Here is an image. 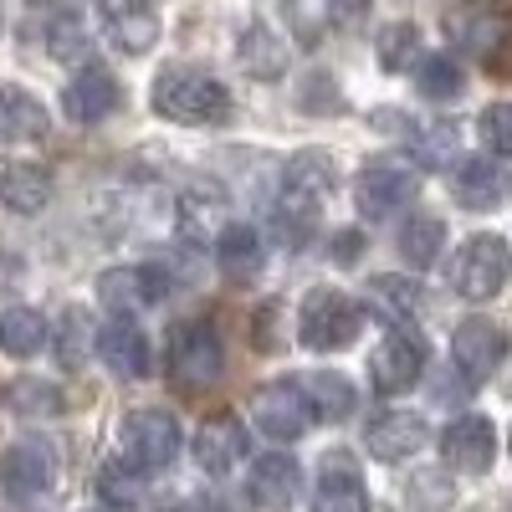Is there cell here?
<instances>
[{"instance_id": "1", "label": "cell", "mask_w": 512, "mask_h": 512, "mask_svg": "<svg viewBox=\"0 0 512 512\" xmlns=\"http://www.w3.org/2000/svg\"><path fill=\"white\" fill-rule=\"evenodd\" d=\"M333 195V159L308 149L297 154L287 169H282V190H277V210H272V226L287 246H308L313 231H318V216Z\"/></svg>"}, {"instance_id": "2", "label": "cell", "mask_w": 512, "mask_h": 512, "mask_svg": "<svg viewBox=\"0 0 512 512\" xmlns=\"http://www.w3.org/2000/svg\"><path fill=\"white\" fill-rule=\"evenodd\" d=\"M154 113L185 128H216L231 118V93L226 82L205 77L195 67H164L154 77Z\"/></svg>"}, {"instance_id": "3", "label": "cell", "mask_w": 512, "mask_h": 512, "mask_svg": "<svg viewBox=\"0 0 512 512\" xmlns=\"http://www.w3.org/2000/svg\"><path fill=\"white\" fill-rule=\"evenodd\" d=\"M446 36L487 72H512V0H461L446 16Z\"/></svg>"}, {"instance_id": "4", "label": "cell", "mask_w": 512, "mask_h": 512, "mask_svg": "<svg viewBox=\"0 0 512 512\" xmlns=\"http://www.w3.org/2000/svg\"><path fill=\"white\" fill-rule=\"evenodd\" d=\"M364 328V308L354 303L349 292L338 287H313L303 297V313H297V333H303V344L313 354H338L349 349Z\"/></svg>"}, {"instance_id": "5", "label": "cell", "mask_w": 512, "mask_h": 512, "mask_svg": "<svg viewBox=\"0 0 512 512\" xmlns=\"http://www.w3.org/2000/svg\"><path fill=\"white\" fill-rule=\"evenodd\" d=\"M512 282V246L502 236H472L456 251L451 267V287L466 297V303H487Z\"/></svg>"}, {"instance_id": "6", "label": "cell", "mask_w": 512, "mask_h": 512, "mask_svg": "<svg viewBox=\"0 0 512 512\" xmlns=\"http://www.w3.org/2000/svg\"><path fill=\"white\" fill-rule=\"evenodd\" d=\"M169 374L185 390H210L226 374V344L210 323H180L169 333Z\"/></svg>"}, {"instance_id": "7", "label": "cell", "mask_w": 512, "mask_h": 512, "mask_svg": "<svg viewBox=\"0 0 512 512\" xmlns=\"http://www.w3.org/2000/svg\"><path fill=\"white\" fill-rule=\"evenodd\" d=\"M118 456L139 472H164L180 456V420L169 410H134L118 431Z\"/></svg>"}, {"instance_id": "8", "label": "cell", "mask_w": 512, "mask_h": 512, "mask_svg": "<svg viewBox=\"0 0 512 512\" xmlns=\"http://www.w3.org/2000/svg\"><path fill=\"white\" fill-rule=\"evenodd\" d=\"M425 359H431V349H425V338L415 333V328H395L384 344L374 349V359H369V384L379 395H405L410 384H420V374H425Z\"/></svg>"}, {"instance_id": "9", "label": "cell", "mask_w": 512, "mask_h": 512, "mask_svg": "<svg viewBox=\"0 0 512 512\" xmlns=\"http://www.w3.org/2000/svg\"><path fill=\"white\" fill-rule=\"evenodd\" d=\"M251 420L262 425L272 441H297L313 425V405H308L297 379H277V384H262V390L251 395Z\"/></svg>"}, {"instance_id": "10", "label": "cell", "mask_w": 512, "mask_h": 512, "mask_svg": "<svg viewBox=\"0 0 512 512\" xmlns=\"http://www.w3.org/2000/svg\"><path fill=\"white\" fill-rule=\"evenodd\" d=\"M410 195H415V169L400 164V159H369L359 169V180H354V205H359V216H369V221H384Z\"/></svg>"}, {"instance_id": "11", "label": "cell", "mask_w": 512, "mask_h": 512, "mask_svg": "<svg viewBox=\"0 0 512 512\" xmlns=\"http://www.w3.org/2000/svg\"><path fill=\"white\" fill-rule=\"evenodd\" d=\"M502 354H507V338H502V328L487 323V318H466V323L451 333V364L461 369L466 384H487V379L497 374Z\"/></svg>"}, {"instance_id": "12", "label": "cell", "mask_w": 512, "mask_h": 512, "mask_svg": "<svg viewBox=\"0 0 512 512\" xmlns=\"http://www.w3.org/2000/svg\"><path fill=\"white\" fill-rule=\"evenodd\" d=\"M441 456H446L451 472H466V477L492 472V456H497V431H492V420H482V415L451 420L446 431H441Z\"/></svg>"}, {"instance_id": "13", "label": "cell", "mask_w": 512, "mask_h": 512, "mask_svg": "<svg viewBox=\"0 0 512 512\" xmlns=\"http://www.w3.org/2000/svg\"><path fill=\"white\" fill-rule=\"evenodd\" d=\"M369 11V0H287V26L303 47H318L323 36L359 26Z\"/></svg>"}, {"instance_id": "14", "label": "cell", "mask_w": 512, "mask_h": 512, "mask_svg": "<svg viewBox=\"0 0 512 512\" xmlns=\"http://www.w3.org/2000/svg\"><path fill=\"white\" fill-rule=\"evenodd\" d=\"M164 292H169L164 267H113V272L98 277V297L113 313H134V308L164 303Z\"/></svg>"}, {"instance_id": "15", "label": "cell", "mask_w": 512, "mask_h": 512, "mask_svg": "<svg viewBox=\"0 0 512 512\" xmlns=\"http://www.w3.org/2000/svg\"><path fill=\"white\" fill-rule=\"evenodd\" d=\"M103 11V26L113 36V47L139 57L159 41V16H154V0H98Z\"/></svg>"}, {"instance_id": "16", "label": "cell", "mask_w": 512, "mask_h": 512, "mask_svg": "<svg viewBox=\"0 0 512 512\" xmlns=\"http://www.w3.org/2000/svg\"><path fill=\"white\" fill-rule=\"evenodd\" d=\"M451 195L461 210H497L512 195V175L507 164H492V159H456Z\"/></svg>"}, {"instance_id": "17", "label": "cell", "mask_w": 512, "mask_h": 512, "mask_svg": "<svg viewBox=\"0 0 512 512\" xmlns=\"http://www.w3.org/2000/svg\"><path fill=\"white\" fill-rule=\"evenodd\" d=\"M297 492H303V466H297V456H287V451L256 456V466H251V502L256 507L287 512L297 502Z\"/></svg>"}, {"instance_id": "18", "label": "cell", "mask_w": 512, "mask_h": 512, "mask_svg": "<svg viewBox=\"0 0 512 512\" xmlns=\"http://www.w3.org/2000/svg\"><path fill=\"white\" fill-rule=\"evenodd\" d=\"M246 456V431L236 415H210L195 431V461L205 477H226L236 472V461Z\"/></svg>"}, {"instance_id": "19", "label": "cell", "mask_w": 512, "mask_h": 512, "mask_svg": "<svg viewBox=\"0 0 512 512\" xmlns=\"http://www.w3.org/2000/svg\"><path fill=\"white\" fill-rule=\"evenodd\" d=\"M118 103H123V93H118V82H113L108 67H82L67 82V93H62V108H67L72 123H103Z\"/></svg>"}, {"instance_id": "20", "label": "cell", "mask_w": 512, "mask_h": 512, "mask_svg": "<svg viewBox=\"0 0 512 512\" xmlns=\"http://www.w3.org/2000/svg\"><path fill=\"white\" fill-rule=\"evenodd\" d=\"M0 482H6L11 497H41L57 482V456L41 441H21V446L6 451V461H0Z\"/></svg>"}, {"instance_id": "21", "label": "cell", "mask_w": 512, "mask_h": 512, "mask_svg": "<svg viewBox=\"0 0 512 512\" xmlns=\"http://www.w3.org/2000/svg\"><path fill=\"white\" fill-rule=\"evenodd\" d=\"M98 354H103V364L118 374V379H139V374H149V338H144V328L134 323V318H113L108 328H98Z\"/></svg>"}, {"instance_id": "22", "label": "cell", "mask_w": 512, "mask_h": 512, "mask_svg": "<svg viewBox=\"0 0 512 512\" xmlns=\"http://www.w3.org/2000/svg\"><path fill=\"white\" fill-rule=\"evenodd\" d=\"M425 436H431V431H425V420H420V415H410V410H384V415L369 420L364 446H369L374 461H400V456L420 451Z\"/></svg>"}, {"instance_id": "23", "label": "cell", "mask_w": 512, "mask_h": 512, "mask_svg": "<svg viewBox=\"0 0 512 512\" xmlns=\"http://www.w3.org/2000/svg\"><path fill=\"white\" fill-rule=\"evenodd\" d=\"M47 108H41V98H31L26 88H16V82L0 77V139L11 144H36L47 139Z\"/></svg>"}, {"instance_id": "24", "label": "cell", "mask_w": 512, "mask_h": 512, "mask_svg": "<svg viewBox=\"0 0 512 512\" xmlns=\"http://www.w3.org/2000/svg\"><path fill=\"white\" fill-rule=\"evenodd\" d=\"M216 262H221V272L231 282H251L256 272H262V262H267V246L246 221H236V226H226L216 236Z\"/></svg>"}, {"instance_id": "25", "label": "cell", "mask_w": 512, "mask_h": 512, "mask_svg": "<svg viewBox=\"0 0 512 512\" xmlns=\"http://www.w3.org/2000/svg\"><path fill=\"white\" fill-rule=\"evenodd\" d=\"M0 200H6L16 216H41L52 205V175L41 164H6L0 175Z\"/></svg>"}, {"instance_id": "26", "label": "cell", "mask_w": 512, "mask_h": 512, "mask_svg": "<svg viewBox=\"0 0 512 512\" xmlns=\"http://www.w3.org/2000/svg\"><path fill=\"white\" fill-rule=\"evenodd\" d=\"M313 512H369V492L359 482V472L349 461H323V477H318V497Z\"/></svg>"}, {"instance_id": "27", "label": "cell", "mask_w": 512, "mask_h": 512, "mask_svg": "<svg viewBox=\"0 0 512 512\" xmlns=\"http://www.w3.org/2000/svg\"><path fill=\"white\" fill-rule=\"evenodd\" d=\"M47 338H52V328H47V318H41L36 308H6L0 313V349H6L11 359L41 354Z\"/></svg>"}, {"instance_id": "28", "label": "cell", "mask_w": 512, "mask_h": 512, "mask_svg": "<svg viewBox=\"0 0 512 512\" xmlns=\"http://www.w3.org/2000/svg\"><path fill=\"white\" fill-rule=\"evenodd\" d=\"M241 67L251 72V77H282V67H287V52H282V41L262 26V21H251L246 31H241Z\"/></svg>"}, {"instance_id": "29", "label": "cell", "mask_w": 512, "mask_h": 512, "mask_svg": "<svg viewBox=\"0 0 512 512\" xmlns=\"http://www.w3.org/2000/svg\"><path fill=\"white\" fill-rule=\"evenodd\" d=\"M303 395H308L313 415H323V420H344L354 410V384L344 374H328V369L303 379Z\"/></svg>"}, {"instance_id": "30", "label": "cell", "mask_w": 512, "mask_h": 512, "mask_svg": "<svg viewBox=\"0 0 512 512\" xmlns=\"http://www.w3.org/2000/svg\"><path fill=\"white\" fill-rule=\"evenodd\" d=\"M446 246V226L436 216H410L405 231H400V251H405V262L410 267H431L436 256Z\"/></svg>"}, {"instance_id": "31", "label": "cell", "mask_w": 512, "mask_h": 512, "mask_svg": "<svg viewBox=\"0 0 512 512\" xmlns=\"http://www.w3.org/2000/svg\"><path fill=\"white\" fill-rule=\"evenodd\" d=\"M98 492H103V502H108V507H139V497H144V477H139V466H128L123 456H118V461H108L103 472H98Z\"/></svg>"}, {"instance_id": "32", "label": "cell", "mask_w": 512, "mask_h": 512, "mask_svg": "<svg viewBox=\"0 0 512 512\" xmlns=\"http://www.w3.org/2000/svg\"><path fill=\"white\" fill-rule=\"evenodd\" d=\"M415 82H420V93L431 98V103H451V98L466 88V82H461V67L451 62V52H441V57H425Z\"/></svg>"}, {"instance_id": "33", "label": "cell", "mask_w": 512, "mask_h": 512, "mask_svg": "<svg viewBox=\"0 0 512 512\" xmlns=\"http://www.w3.org/2000/svg\"><path fill=\"white\" fill-rule=\"evenodd\" d=\"M410 128H405V139L415 144V154L425 159V164H446L451 154H456V128H446V123H420V118H405Z\"/></svg>"}, {"instance_id": "34", "label": "cell", "mask_w": 512, "mask_h": 512, "mask_svg": "<svg viewBox=\"0 0 512 512\" xmlns=\"http://www.w3.org/2000/svg\"><path fill=\"white\" fill-rule=\"evenodd\" d=\"M369 297H374V308H384L395 323H405V318L420 308V287L405 282V277H374V282H369Z\"/></svg>"}, {"instance_id": "35", "label": "cell", "mask_w": 512, "mask_h": 512, "mask_svg": "<svg viewBox=\"0 0 512 512\" xmlns=\"http://www.w3.org/2000/svg\"><path fill=\"white\" fill-rule=\"evenodd\" d=\"M415 26L410 21H395V26H384L379 31V62L390 67V72H405L410 67V57H415Z\"/></svg>"}, {"instance_id": "36", "label": "cell", "mask_w": 512, "mask_h": 512, "mask_svg": "<svg viewBox=\"0 0 512 512\" xmlns=\"http://www.w3.org/2000/svg\"><path fill=\"white\" fill-rule=\"evenodd\" d=\"M477 128H482V144H487L492 154H507V159H512V103H492V108L477 118Z\"/></svg>"}, {"instance_id": "37", "label": "cell", "mask_w": 512, "mask_h": 512, "mask_svg": "<svg viewBox=\"0 0 512 512\" xmlns=\"http://www.w3.org/2000/svg\"><path fill=\"white\" fill-rule=\"evenodd\" d=\"M11 405H16L21 415H57V410H62V395L52 390V384L26 379V384H16V390H11Z\"/></svg>"}, {"instance_id": "38", "label": "cell", "mask_w": 512, "mask_h": 512, "mask_svg": "<svg viewBox=\"0 0 512 512\" xmlns=\"http://www.w3.org/2000/svg\"><path fill=\"white\" fill-rule=\"evenodd\" d=\"M405 492H415L410 502H415V507H431V512H441V507H451V502H456V487H451L441 472H420Z\"/></svg>"}, {"instance_id": "39", "label": "cell", "mask_w": 512, "mask_h": 512, "mask_svg": "<svg viewBox=\"0 0 512 512\" xmlns=\"http://www.w3.org/2000/svg\"><path fill=\"white\" fill-rule=\"evenodd\" d=\"M82 52H88V31H82V21L62 16V21L52 26V57L72 62V57H82Z\"/></svg>"}, {"instance_id": "40", "label": "cell", "mask_w": 512, "mask_h": 512, "mask_svg": "<svg viewBox=\"0 0 512 512\" xmlns=\"http://www.w3.org/2000/svg\"><path fill=\"white\" fill-rule=\"evenodd\" d=\"M82 349H88V318H82L77 308L67 313V323H62V364H77L82 359Z\"/></svg>"}, {"instance_id": "41", "label": "cell", "mask_w": 512, "mask_h": 512, "mask_svg": "<svg viewBox=\"0 0 512 512\" xmlns=\"http://www.w3.org/2000/svg\"><path fill=\"white\" fill-rule=\"evenodd\" d=\"M333 262H344V267L359 262V231H338L333 236Z\"/></svg>"}]
</instances>
